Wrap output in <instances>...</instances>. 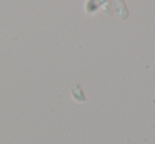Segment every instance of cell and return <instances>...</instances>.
Returning <instances> with one entry per match:
<instances>
[{
    "instance_id": "obj_1",
    "label": "cell",
    "mask_w": 155,
    "mask_h": 144,
    "mask_svg": "<svg viewBox=\"0 0 155 144\" xmlns=\"http://www.w3.org/2000/svg\"><path fill=\"white\" fill-rule=\"evenodd\" d=\"M72 94H73V97L76 100H79V101H84V94H82L81 89H80V87L78 85H74L72 87Z\"/></svg>"
}]
</instances>
